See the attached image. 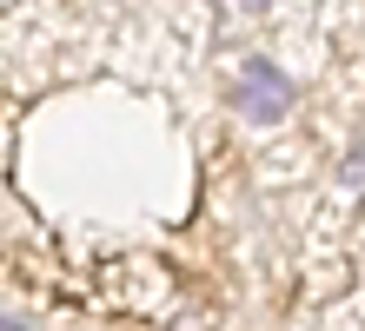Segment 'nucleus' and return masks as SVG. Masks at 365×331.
I'll list each match as a JSON object with an SVG mask.
<instances>
[{
	"instance_id": "1",
	"label": "nucleus",
	"mask_w": 365,
	"mask_h": 331,
	"mask_svg": "<svg viewBox=\"0 0 365 331\" xmlns=\"http://www.w3.org/2000/svg\"><path fill=\"white\" fill-rule=\"evenodd\" d=\"M292 106H299V86H292L286 66H272V60L252 53L240 73H232V113H240L246 126H279Z\"/></svg>"
},
{
	"instance_id": "2",
	"label": "nucleus",
	"mask_w": 365,
	"mask_h": 331,
	"mask_svg": "<svg viewBox=\"0 0 365 331\" xmlns=\"http://www.w3.org/2000/svg\"><path fill=\"white\" fill-rule=\"evenodd\" d=\"M339 186H346V192H365V146H352L346 159H339Z\"/></svg>"
},
{
	"instance_id": "3",
	"label": "nucleus",
	"mask_w": 365,
	"mask_h": 331,
	"mask_svg": "<svg viewBox=\"0 0 365 331\" xmlns=\"http://www.w3.org/2000/svg\"><path fill=\"white\" fill-rule=\"evenodd\" d=\"M252 7H266V0H252Z\"/></svg>"
}]
</instances>
